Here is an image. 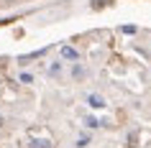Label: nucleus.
I'll return each instance as SVG.
<instances>
[{
    "label": "nucleus",
    "instance_id": "1",
    "mask_svg": "<svg viewBox=\"0 0 151 148\" xmlns=\"http://www.w3.org/2000/svg\"><path fill=\"white\" fill-rule=\"evenodd\" d=\"M62 56H64V59H77V51H72V49H62Z\"/></svg>",
    "mask_w": 151,
    "mask_h": 148
},
{
    "label": "nucleus",
    "instance_id": "2",
    "mask_svg": "<svg viewBox=\"0 0 151 148\" xmlns=\"http://www.w3.org/2000/svg\"><path fill=\"white\" fill-rule=\"evenodd\" d=\"M90 105H92V107H103V100H100V97H90Z\"/></svg>",
    "mask_w": 151,
    "mask_h": 148
},
{
    "label": "nucleus",
    "instance_id": "3",
    "mask_svg": "<svg viewBox=\"0 0 151 148\" xmlns=\"http://www.w3.org/2000/svg\"><path fill=\"white\" fill-rule=\"evenodd\" d=\"M3 3H5V5H13V3H18V0H3Z\"/></svg>",
    "mask_w": 151,
    "mask_h": 148
}]
</instances>
